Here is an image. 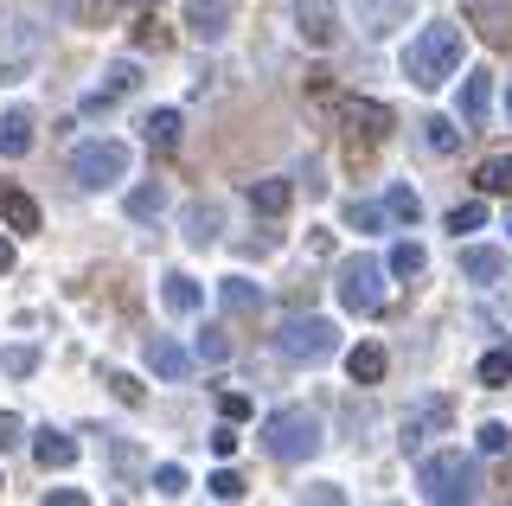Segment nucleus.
<instances>
[{
	"label": "nucleus",
	"instance_id": "nucleus-1",
	"mask_svg": "<svg viewBox=\"0 0 512 506\" xmlns=\"http://www.w3.org/2000/svg\"><path fill=\"white\" fill-rule=\"evenodd\" d=\"M461 26H448V20H436V26H423V33L410 39V52H404V77L416 90H436V84H448V77L461 71Z\"/></svg>",
	"mask_w": 512,
	"mask_h": 506
},
{
	"label": "nucleus",
	"instance_id": "nucleus-2",
	"mask_svg": "<svg viewBox=\"0 0 512 506\" xmlns=\"http://www.w3.org/2000/svg\"><path fill=\"white\" fill-rule=\"evenodd\" d=\"M320 417L308 404H288V410H276V417L263 423V449L276 455V462H308V455H320Z\"/></svg>",
	"mask_w": 512,
	"mask_h": 506
},
{
	"label": "nucleus",
	"instance_id": "nucleus-3",
	"mask_svg": "<svg viewBox=\"0 0 512 506\" xmlns=\"http://www.w3.org/2000/svg\"><path fill=\"white\" fill-rule=\"evenodd\" d=\"M423 494L436 500V506L474 500V494H480V468H474L461 449H448V455H429V462H423Z\"/></svg>",
	"mask_w": 512,
	"mask_h": 506
},
{
	"label": "nucleus",
	"instance_id": "nucleus-4",
	"mask_svg": "<svg viewBox=\"0 0 512 506\" xmlns=\"http://www.w3.org/2000/svg\"><path fill=\"white\" fill-rule=\"evenodd\" d=\"M128 173V148L122 141H84V148L71 154V180L84 186V193H103V186H116Z\"/></svg>",
	"mask_w": 512,
	"mask_h": 506
},
{
	"label": "nucleus",
	"instance_id": "nucleus-5",
	"mask_svg": "<svg viewBox=\"0 0 512 506\" xmlns=\"http://www.w3.org/2000/svg\"><path fill=\"white\" fill-rule=\"evenodd\" d=\"M276 346H282V359H308V366H320V359L340 353V327L320 321V314H308V321L295 314V321L276 334Z\"/></svg>",
	"mask_w": 512,
	"mask_h": 506
},
{
	"label": "nucleus",
	"instance_id": "nucleus-6",
	"mask_svg": "<svg viewBox=\"0 0 512 506\" xmlns=\"http://www.w3.org/2000/svg\"><path fill=\"white\" fill-rule=\"evenodd\" d=\"M340 302L352 314H378L384 308V263L378 257H352L340 270Z\"/></svg>",
	"mask_w": 512,
	"mask_h": 506
},
{
	"label": "nucleus",
	"instance_id": "nucleus-7",
	"mask_svg": "<svg viewBox=\"0 0 512 506\" xmlns=\"http://www.w3.org/2000/svg\"><path fill=\"white\" fill-rule=\"evenodd\" d=\"M231 26H237V0H186V33L199 45L231 39Z\"/></svg>",
	"mask_w": 512,
	"mask_h": 506
},
{
	"label": "nucleus",
	"instance_id": "nucleus-8",
	"mask_svg": "<svg viewBox=\"0 0 512 506\" xmlns=\"http://www.w3.org/2000/svg\"><path fill=\"white\" fill-rule=\"evenodd\" d=\"M295 33L314 45V52H327L333 39H340V13H333V0H295Z\"/></svg>",
	"mask_w": 512,
	"mask_h": 506
},
{
	"label": "nucleus",
	"instance_id": "nucleus-9",
	"mask_svg": "<svg viewBox=\"0 0 512 506\" xmlns=\"http://www.w3.org/2000/svg\"><path fill=\"white\" fill-rule=\"evenodd\" d=\"M352 20H359L365 39H384L410 20V0H352Z\"/></svg>",
	"mask_w": 512,
	"mask_h": 506
},
{
	"label": "nucleus",
	"instance_id": "nucleus-10",
	"mask_svg": "<svg viewBox=\"0 0 512 506\" xmlns=\"http://www.w3.org/2000/svg\"><path fill=\"white\" fill-rule=\"evenodd\" d=\"M468 20L480 26V39L506 45L512 39V0H468Z\"/></svg>",
	"mask_w": 512,
	"mask_h": 506
},
{
	"label": "nucleus",
	"instance_id": "nucleus-11",
	"mask_svg": "<svg viewBox=\"0 0 512 506\" xmlns=\"http://www.w3.org/2000/svg\"><path fill=\"white\" fill-rule=\"evenodd\" d=\"M180 225H186V244H192V250H205V244H218L224 212H218L212 199H199V205H186V218H180Z\"/></svg>",
	"mask_w": 512,
	"mask_h": 506
},
{
	"label": "nucleus",
	"instance_id": "nucleus-12",
	"mask_svg": "<svg viewBox=\"0 0 512 506\" xmlns=\"http://www.w3.org/2000/svg\"><path fill=\"white\" fill-rule=\"evenodd\" d=\"M493 109V71H468L461 77V122H487Z\"/></svg>",
	"mask_w": 512,
	"mask_h": 506
},
{
	"label": "nucleus",
	"instance_id": "nucleus-13",
	"mask_svg": "<svg viewBox=\"0 0 512 506\" xmlns=\"http://www.w3.org/2000/svg\"><path fill=\"white\" fill-rule=\"evenodd\" d=\"M461 276H468V282H500V276H506V250L468 244V250H461Z\"/></svg>",
	"mask_w": 512,
	"mask_h": 506
},
{
	"label": "nucleus",
	"instance_id": "nucleus-14",
	"mask_svg": "<svg viewBox=\"0 0 512 506\" xmlns=\"http://www.w3.org/2000/svg\"><path fill=\"white\" fill-rule=\"evenodd\" d=\"M148 366H154L160 378H186V372H192V353H186V346H180V340H167V334H154V340H148Z\"/></svg>",
	"mask_w": 512,
	"mask_h": 506
},
{
	"label": "nucleus",
	"instance_id": "nucleus-15",
	"mask_svg": "<svg viewBox=\"0 0 512 506\" xmlns=\"http://www.w3.org/2000/svg\"><path fill=\"white\" fill-rule=\"evenodd\" d=\"M346 129L365 135V141H384L391 135V109L384 103H346Z\"/></svg>",
	"mask_w": 512,
	"mask_h": 506
},
{
	"label": "nucleus",
	"instance_id": "nucleus-16",
	"mask_svg": "<svg viewBox=\"0 0 512 506\" xmlns=\"http://www.w3.org/2000/svg\"><path fill=\"white\" fill-rule=\"evenodd\" d=\"M32 462H39V468H71L77 462V442L64 436V430H39V436H32Z\"/></svg>",
	"mask_w": 512,
	"mask_h": 506
},
{
	"label": "nucleus",
	"instance_id": "nucleus-17",
	"mask_svg": "<svg viewBox=\"0 0 512 506\" xmlns=\"http://www.w3.org/2000/svg\"><path fill=\"white\" fill-rule=\"evenodd\" d=\"M26 148H32V109H7V116H0V154L20 161Z\"/></svg>",
	"mask_w": 512,
	"mask_h": 506
},
{
	"label": "nucleus",
	"instance_id": "nucleus-18",
	"mask_svg": "<svg viewBox=\"0 0 512 506\" xmlns=\"http://www.w3.org/2000/svg\"><path fill=\"white\" fill-rule=\"evenodd\" d=\"M218 302H224V314H256V308H263V289L244 282V276H224L218 282Z\"/></svg>",
	"mask_w": 512,
	"mask_h": 506
},
{
	"label": "nucleus",
	"instance_id": "nucleus-19",
	"mask_svg": "<svg viewBox=\"0 0 512 506\" xmlns=\"http://www.w3.org/2000/svg\"><path fill=\"white\" fill-rule=\"evenodd\" d=\"M288 199H295V186H288V180H250V212L276 218V212H288Z\"/></svg>",
	"mask_w": 512,
	"mask_h": 506
},
{
	"label": "nucleus",
	"instance_id": "nucleus-20",
	"mask_svg": "<svg viewBox=\"0 0 512 506\" xmlns=\"http://www.w3.org/2000/svg\"><path fill=\"white\" fill-rule=\"evenodd\" d=\"M384 366H391V353H384V346H352V359H346L352 385H378Z\"/></svg>",
	"mask_w": 512,
	"mask_h": 506
},
{
	"label": "nucleus",
	"instance_id": "nucleus-21",
	"mask_svg": "<svg viewBox=\"0 0 512 506\" xmlns=\"http://www.w3.org/2000/svg\"><path fill=\"white\" fill-rule=\"evenodd\" d=\"M416 129H423V148H429V154H455V148H461V135H468V129H455L448 116H423Z\"/></svg>",
	"mask_w": 512,
	"mask_h": 506
},
{
	"label": "nucleus",
	"instance_id": "nucleus-22",
	"mask_svg": "<svg viewBox=\"0 0 512 506\" xmlns=\"http://www.w3.org/2000/svg\"><path fill=\"white\" fill-rule=\"evenodd\" d=\"M160 302H167V314H192V308H199V282L173 270L167 282H160Z\"/></svg>",
	"mask_w": 512,
	"mask_h": 506
},
{
	"label": "nucleus",
	"instance_id": "nucleus-23",
	"mask_svg": "<svg viewBox=\"0 0 512 506\" xmlns=\"http://www.w3.org/2000/svg\"><path fill=\"white\" fill-rule=\"evenodd\" d=\"M0 212H7V225L20 231V237H32V231H39V205H32L26 193H0Z\"/></svg>",
	"mask_w": 512,
	"mask_h": 506
},
{
	"label": "nucleus",
	"instance_id": "nucleus-24",
	"mask_svg": "<svg viewBox=\"0 0 512 506\" xmlns=\"http://www.w3.org/2000/svg\"><path fill=\"white\" fill-rule=\"evenodd\" d=\"M141 135H148V148H173V141H180V109H154V116L141 122Z\"/></svg>",
	"mask_w": 512,
	"mask_h": 506
},
{
	"label": "nucleus",
	"instance_id": "nucleus-25",
	"mask_svg": "<svg viewBox=\"0 0 512 506\" xmlns=\"http://www.w3.org/2000/svg\"><path fill=\"white\" fill-rule=\"evenodd\" d=\"M167 212V186H135V193H128V218H141V225H148V218H160Z\"/></svg>",
	"mask_w": 512,
	"mask_h": 506
},
{
	"label": "nucleus",
	"instance_id": "nucleus-26",
	"mask_svg": "<svg viewBox=\"0 0 512 506\" xmlns=\"http://www.w3.org/2000/svg\"><path fill=\"white\" fill-rule=\"evenodd\" d=\"M480 193H512V154H493V161H480Z\"/></svg>",
	"mask_w": 512,
	"mask_h": 506
},
{
	"label": "nucleus",
	"instance_id": "nucleus-27",
	"mask_svg": "<svg viewBox=\"0 0 512 506\" xmlns=\"http://www.w3.org/2000/svg\"><path fill=\"white\" fill-rule=\"evenodd\" d=\"M480 385H487V391L512 385V346H493V353L480 359Z\"/></svg>",
	"mask_w": 512,
	"mask_h": 506
},
{
	"label": "nucleus",
	"instance_id": "nucleus-28",
	"mask_svg": "<svg viewBox=\"0 0 512 506\" xmlns=\"http://www.w3.org/2000/svg\"><path fill=\"white\" fill-rule=\"evenodd\" d=\"M384 212H391L397 225H416V218H423V199H416L410 186H391V193H384Z\"/></svg>",
	"mask_w": 512,
	"mask_h": 506
},
{
	"label": "nucleus",
	"instance_id": "nucleus-29",
	"mask_svg": "<svg viewBox=\"0 0 512 506\" xmlns=\"http://www.w3.org/2000/svg\"><path fill=\"white\" fill-rule=\"evenodd\" d=\"M423 263H429L423 244H410V237H404V244L391 250V263H384V270H391V276H423Z\"/></svg>",
	"mask_w": 512,
	"mask_h": 506
},
{
	"label": "nucleus",
	"instance_id": "nucleus-30",
	"mask_svg": "<svg viewBox=\"0 0 512 506\" xmlns=\"http://www.w3.org/2000/svg\"><path fill=\"white\" fill-rule=\"evenodd\" d=\"M192 359H205V366H224V359H231V340H224L218 327H205L199 346H192Z\"/></svg>",
	"mask_w": 512,
	"mask_h": 506
},
{
	"label": "nucleus",
	"instance_id": "nucleus-31",
	"mask_svg": "<svg viewBox=\"0 0 512 506\" xmlns=\"http://www.w3.org/2000/svg\"><path fill=\"white\" fill-rule=\"evenodd\" d=\"M103 77H109V84H103V97H109V103H116V97H128V90H135V84H141V71H135V65H128V58H122V65H109Z\"/></svg>",
	"mask_w": 512,
	"mask_h": 506
},
{
	"label": "nucleus",
	"instance_id": "nucleus-32",
	"mask_svg": "<svg viewBox=\"0 0 512 506\" xmlns=\"http://www.w3.org/2000/svg\"><path fill=\"white\" fill-rule=\"evenodd\" d=\"M480 225H487V205H480V199H468V205H455V212H448V231H480Z\"/></svg>",
	"mask_w": 512,
	"mask_h": 506
},
{
	"label": "nucleus",
	"instance_id": "nucleus-33",
	"mask_svg": "<svg viewBox=\"0 0 512 506\" xmlns=\"http://www.w3.org/2000/svg\"><path fill=\"white\" fill-rule=\"evenodd\" d=\"M154 494H167V500H173V494H186V468L160 462V468H154Z\"/></svg>",
	"mask_w": 512,
	"mask_h": 506
},
{
	"label": "nucleus",
	"instance_id": "nucleus-34",
	"mask_svg": "<svg viewBox=\"0 0 512 506\" xmlns=\"http://www.w3.org/2000/svg\"><path fill=\"white\" fill-rule=\"evenodd\" d=\"M205 487H212L218 500H244V474H231V468H218V474H212Z\"/></svg>",
	"mask_w": 512,
	"mask_h": 506
},
{
	"label": "nucleus",
	"instance_id": "nucleus-35",
	"mask_svg": "<svg viewBox=\"0 0 512 506\" xmlns=\"http://www.w3.org/2000/svg\"><path fill=\"white\" fill-rule=\"evenodd\" d=\"M378 218H384V212H378V205H365V199L346 205V225H352V231H378Z\"/></svg>",
	"mask_w": 512,
	"mask_h": 506
},
{
	"label": "nucleus",
	"instance_id": "nucleus-36",
	"mask_svg": "<svg viewBox=\"0 0 512 506\" xmlns=\"http://www.w3.org/2000/svg\"><path fill=\"white\" fill-rule=\"evenodd\" d=\"M0 366H7L13 378H26L32 366H39V353H32V346H7V353H0Z\"/></svg>",
	"mask_w": 512,
	"mask_h": 506
},
{
	"label": "nucleus",
	"instance_id": "nucleus-37",
	"mask_svg": "<svg viewBox=\"0 0 512 506\" xmlns=\"http://www.w3.org/2000/svg\"><path fill=\"white\" fill-rule=\"evenodd\" d=\"M218 410H224V423H244V417H250V398H244V391H224Z\"/></svg>",
	"mask_w": 512,
	"mask_h": 506
},
{
	"label": "nucleus",
	"instance_id": "nucleus-38",
	"mask_svg": "<svg viewBox=\"0 0 512 506\" xmlns=\"http://www.w3.org/2000/svg\"><path fill=\"white\" fill-rule=\"evenodd\" d=\"M506 442H512V430H506V423H480V449H487V455H500Z\"/></svg>",
	"mask_w": 512,
	"mask_h": 506
},
{
	"label": "nucleus",
	"instance_id": "nucleus-39",
	"mask_svg": "<svg viewBox=\"0 0 512 506\" xmlns=\"http://www.w3.org/2000/svg\"><path fill=\"white\" fill-rule=\"evenodd\" d=\"M20 436H26V423L13 410H0V449H20Z\"/></svg>",
	"mask_w": 512,
	"mask_h": 506
},
{
	"label": "nucleus",
	"instance_id": "nucleus-40",
	"mask_svg": "<svg viewBox=\"0 0 512 506\" xmlns=\"http://www.w3.org/2000/svg\"><path fill=\"white\" fill-rule=\"evenodd\" d=\"M109 391H116L122 404H141V385H135V378H128V372H116V378H109Z\"/></svg>",
	"mask_w": 512,
	"mask_h": 506
},
{
	"label": "nucleus",
	"instance_id": "nucleus-41",
	"mask_svg": "<svg viewBox=\"0 0 512 506\" xmlns=\"http://www.w3.org/2000/svg\"><path fill=\"white\" fill-rule=\"evenodd\" d=\"M237 449V430H212V455H231Z\"/></svg>",
	"mask_w": 512,
	"mask_h": 506
},
{
	"label": "nucleus",
	"instance_id": "nucleus-42",
	"mask_svg": "<svg viewBox=\"0 0 512 506\" xmlns=\"http://www.w3.org/2000/svg\"><path fill=\"white\" fill-rule=\"evenodd\" d=\"M7 270H13V250H7V244H0V276H7Z\"/></svg>",
	"mask_w": 512,
	"mask_h": 506
},
{
	"label": "nucleus",
	"instance_id": "nucleus-43",
	"mask_svg": "<svg viewBox=\"0 0 512 506\" xmlns=\"http://www.w3.org/2000/svg\"><path fill=\"white\" fill-rule=\"evenodd\" d=\"M506 116H512V84H506Z\"/></svg>",
	"mask_w": 512,
	"mask_h": 506
}]
</instances>
